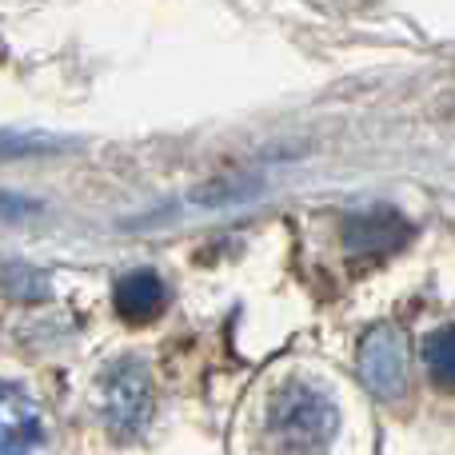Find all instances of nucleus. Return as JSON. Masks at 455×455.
Segmentation results:
<instances>
[{
	"instance_id": "nucleus-4",
	"label": "nucleus",
	"mask_w": 455,
	"mask_h": 455,
	"mask_svg": "<svg viewBox=\"0 0 455 455\" xmlns=\"http://www.w3.org/2000/svg\"><path fill=\"white\" fill-rule=\"evenodd\" d=\"M48 419L28 392L0 384V455H48Z\"/></svg>"
},
{
	"instance_id": "nucleus-6",
	"label": "nucleus",
	"mask_w": 455,
	"mask_h": 455,
	"mask_svg": "<svg viewBox=\"0 0 455 455\" xmlns=\"http://www.w3.org/2000/svg\"><path fill=\"white\" fill-rule=\"evenodd\" d=\"M112 307H116V315L128 323H148L168 307V288L156 272L140 267V272H128L116 280V288H112Z\"/></svg>"
},
{
	"instance_id": "nucleus-1",
	"label": "nucleus",
	"mask_w": 455,
	"mask_h": 455,
	"mask_svg": "<svg viewBox=\"0 0 455 455\" xmlns=\"http://www.w3.org/2000/svg\"><path fill=\"white\" fill-rule=\"evenodd\" d=\"M336 403L315 384H291L275 387L264 411V443L272 455H323L336 435Z\"/></svg>"
},
{
	"instance_id": "nucleus-7",
	"label": "nucleus",
	"mask_w": 455,
	"mask_h": 455,
	"mask_svg": "<svg viewBox=\"0 0 455 455\" xmlns=\"http://www.w3.org/2000/svg\"><path fill=\"white\" fill-rule=\"evenodd\" d=\"M424 360H427V371L435 376V384L455 387V328H440L427 336Z\"/></svg>"
},
{
	"instance_id": "nucleus-2",
	"label": "nucleus",
	"mask_w": 455,
	"mask_h": 455,
	"mask_svg": "<svg viewBox=\"0 0 455 455\" xmlns=\"http://www.w3.org/2000/svg\"><path fill=\"white\" fill-rule=\"evenodd\" d=\"M152 408H156V384H152V371L144 360L124 355V360H116L100 376L96 411H100L104 427H108L116 440L140 435L152 419Z\"/></svg>"
},
{
	"instance_id": "nucleus-5",
	"label": "nucleus",
	"mask_w": 455,
	"mask_h": 455,
	"mask_svg": "<svg viewBox=\"0 0 455 455\" xmlns=\"http://www.w3.org/2000/svg\"><path fill=\"white\" fill-rule=\"evenodd\" d=\"M408 235H411V228L403 224V216L387 212V208H379V212H355L344 220V243L355 256H387Z\"/></svg>"
},
{
	"instance_id": "nucleus-3",
	"label": "nucleus",
	"mask_w": 455,
	"mask_h": 455,
	"mask_svg": "<svg viewBox=\"0 0 455 455\" xmlns=\"http://www.w3.org/2000/svg\"><path fill=\"white\" fill-rule=\"evenodd\" d=\"M360 376L371 395L400 400L403 384H408V347L392 323H376L360 339Z\"/></svg>"
}]
</instances>
